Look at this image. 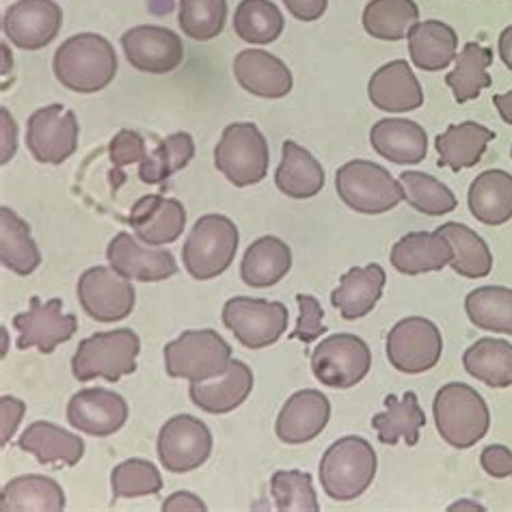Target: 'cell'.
<instances>
[{"label":"cell","mask_w":512,"mask_h":512,"mask_svg":"<svg viewBox=\"0 0 512 512\" xmlns=\"http://www.w3.org/2000/svg\"><path fill=\"white\" fill-rule=\"evenodd\" d=\"M290 16L301 22H316L325 16L329 0H284Z\"/></svg>","instance_id":"f5cc1de1"},{"label":"cell","mask_w":512,"mask_h":512,"mask_svg":"<svg viewBox=\"0 0 512 512\" xmlns=\"http://www.w3.org/2000/svg\"><path fill=\"white\" fill-rule=\"evenodd\" d=\"M253 370L245 361L232 359L223 374L208 381L191 383L188 396L195 407L210 415H225L236 411L253 392Z\"/></svg>","instance_id":"603a6c76"},{"label":"cell","mask_w":512,"mask_h":512,"mask_svg":"<svg viewBox=\"0 0 512 512\" xmlns=\"http://www.w3.org/2000/svg\"><path fill=\"white\" fill-rule=\"evenodd\" d=\"M109 156L115 169H124L132 163H143L147 156L145 139L134 130H119L109 145Z\"/></svg>","instance_id":"681fc988"},{"label":"cell","mask_w":512,"mask_h":512,"mask_svg":"<svg viewBox=\"0 0 512 512\" xmlns=\"http://www.w3.org/2000/svg\"><path fill=\"white\" fill-rule=\"evenodd\" d=\"M404 199L411 208L417 212L428 214V217H443V214H450L456 210L458 201L450 186L439 182L437 178L422 171H404L400 173Z\"/></svg>","instance_id":"ee69618b"},{"label":"cell","mask_w":512,"mask_h":512,"mask_svg":"<svg viewBox=\"0 0 512 512\" xmlns=\"http://www.w3.org/2000/svg\"><path fill=\"white\" fill-rule=\"evenodd\" d=\"M26 413V404L20 398L3 396L0 398V446H7L11 437L16 435V430Z\"/></svg>","instance_id":"f907efd6"},{"label":"cell","mask_w":512,"mask_h":512,"mask_svg":"<svg viewBox=\"0 0 512 512\" xmlns=\"http://www.w3.org/2000/svg\"><path fill=\"white\" fill-rule=\"evenodd\" d=\"M0 260L20 277H29L42 264V253L31 236V225L7 206L0 208Z\"/></svg>","instance_id":"d590c367"},{"label":"cell","mask_w":512,"mask_h":512,"mask_svg":"<svg viewBox=\"0 0 512 512\" xmlns=\"http://www.w3.org/2000/svg\"><path fill=\"white\" fill-rule=\"evenodd\" d=\"M454 260L450 242L437 232H411L402 236L392 247L389 262L402 275L437 273Z\"/></svg>","instance_id":"484cf974"},{"label":"cell","mask_w":512,"mask_h":512,"mask_svg":"<svg viewBox=\"0 0 512 512\" xmlns=\"http://www.w3.org/2000/svg\"><path fill=\"white\" fill-rule=\"evenodd\" d=\"M78 134V119L63 104H48L26 121V147L37 163H65L76 152Z\"/></svg>","instance_id":"4fadbf2b"},{"label":"cell","mask_w":512,"mask_h":512,"mask_svg":"<svg viewBox=\"0 0 512 512\" xmlns=\"http://www.w3.org/2000/svg\"><path fill=\"white\" fill-rule=\"evenodd\" d=\"M232 361L229 346L214 329L184 331L165 346V370L171 379L208 381L227 370Z\"/></svg>","instance_id":"ba28073f"},{"label":"cell","mask_w":512,"mask_h":512,"mask_svg":"<svg viewBox=\"0 0 512 512\" xmlns=\"http://www.w3.org/2000/svg\"><path fill=\"white\" fill-rule=\"evenodd\" d=\"M234 76L238 85L258 98L279 100L292 91V72L279 57L266 50H242L234 59Z\"/></svg>","instance_id":"cb8c5ba5"},{"label":"cell","mask_w":512,"mask_h":512,"mask_svg":"<svg viewBox=\"0 0 512 512\" xmlns=\"http://www.w3.org/2000/svg\"><path fill=\"white\" fill-rule=\"evenodd\" d=\"M420 18L413 0H370L363 9V29L374 39L400 42Z\"/></svg>","instance_id":"ab89813d"},{"label":"cell","mask_w":512,"mask_h":512,"mask_svg":"<svg viewBox=\"0 0 512 512\" xmlns=\"http://www.w3.org/2000/svg\"><path fill=\"white\" fill-rule=\"evenodd\" d=\"M335 188L344 204L361 214H383L404 199L402 184L372 160H350L335 173Z\"/></svg>","instance_id":"52a82bcc"},{"label":"cell","mask_w":512,"mask_h":512,"mask_svg":"<svg viewBox=\"0 0 512 512\" xmlns=\"http://www.w3.org/2000/svg\"><path fill=\"white\" fill-rule=\"evenodd\" d=\"M372 368V350L353 333H335L312 353V372L331 389H350L366 379Z\"/></svg>","instance_id":"30bf717a"},{"label":"cell","mask_w":512,"mask_h":512,"mask_svg":"<svg viewBox=\"0 0 512 512\" xmlns=\"http://www.w3.org/2000/svg\"><path fill=\"white\" fill-rule=\"evenodd\" d=\"M117 55L109 39L80 33L59 46L52 70L63 87L76 93H98L117 76Z\"/></svg>","instance_id":"6da1fadb"},{"label":"cell","mask_w":512,"mask_h":512,"mask_svg":"<svg viewBox=\"0 0 512 512\" xmlns=\"http://www.w3.org/2000/svg\"><path fill=\"white\" fill-rule=\"evenodd\" d=\"M465 312L482 331L512 335V288L482 286L471 290L465 299Z\"/></svg>","instance_id":"b9f144b4"},{"label":"cell","mask_w":512,"mask_h":512,"mask_svg":"<svg viewBox=\"0 0 512 512\" xmlns=\"http://www.w3.org/2000/svg\"><path fill=\"white\" fill-rule=\"evenodd\" d=\"M165 512H182V510H208V506L201 502V497H197L195 493H188V491H178L169 495L165 504H163Z\"/></svg>","instance_id":"db71d44e"},{"label":"cell","mask_w":512,"mask_h":512,"mask_svg":"<svg viewBox=\"0 0 512 512\" xmlns=\"http://www.w3.org/2000/svg\"><path fill=\"white\" fill-rule=\"evenodd\" d=\"M467 204L474 219L482 225L497 227L512 219V173L489 169L471 182Z\"/></svg>","instance_id":"f546056e"},{"label":"cell","mask_w":512,"mask_h":512,"mask_svg":"<svg viewBox=\"0 0 512 512\" xmlns=\"http://www.w3.org/2000/svg\"><path fill=\"white\" fill-rule=\"evenodd\" d=\"M13 329H18V348H37L39 353L50 355L57 346L70 342L78 329L76 314H63L61 299H50L42 303L33 296L31 307L13 318Z\"/></svg>","instance_id":"9a60e30c"},{"label":"cell","mask_w":512,"mask_h":512,"mask_svg":"<svg viewBox=\"0 0 512 512\" xmlns=\"http://www.w3.org/2000/svg\"><path fill=\"white\" fill-rule=\"evenodd\" d=\"M78 303L98 322H119L132 314L137 303L130 279L111 266H93L78 279Z\"/></svg>","instance_id":"7c38bea8"},{"label":"cell","mask_w":512,"mask_h":512,"mask_svg":"<svg viewBox=\"0 0 512 512\" xmlns=\"http://www.w3.org/2000/svg\"><path fill=\"white\" fill-rule=\"evenodd\" d=\"M331 420V402L318 389L292 394L277 415L275 433L288 446L314 441Z\"/></svg>","instance_id":"d6986e66"},{"label":"cell","mask_w":512,"mask_h":512,"mask_svg":"<svg viewBox=\"0 0 512 512\" xmlns=\"http://www.w3.org/2000/svg\"><path fill=\"white\" fill-rule=\"evenodd\" d=\"M275 184L284 195L292 199H312L325 188V169L294 141L281 145V163L275 171Z\"/></svg>","instance_id":"f1b7e54d"},{"label":"cell","mask_w":512,"mask_h":512,"mask_svg":"<svg viewBox=\"0 0 512 512\" xmlns=\"http://www.w3.org/2000/svg\"><path fill=\"white\" fill-rule=\"evenodd\" d=\"M510 156H512V147H510Z\"/></svg>","instance_id":"91938a15"},{"label":"cell","mask_w":512,"mask_h":512,"mask_svg":"<svg viewBox=\"0 0 512 512\" xmlns=\"http://www.w3.org/2000/svg\"><path fill=\"white\" fill-rule=\"evenodd\" d=\"M63 9L55 0H18L3 16V33L20 50H42L57 39Z\"/></svg>","instance_id":"2e32d148"},{"label":"cell","mask_w":512,"mask_h":512,"mask_svg":"<svg viewBox=\"0 0 512 512\" xmlns=\"http://www.w3.org/2000/svg\"><path fill=\"white\" fill-rule=\"evenodd\" d=\"M368 98L379 111L409 113L424 104V89L409 61L396 59L379 67L368 83Z\"/></svg>","instance_id":"7402d4cb"},{"label":"cell","mask_w":512,"mask_h":512,"mask_svg":"<svg viewBox=\"0 0 512 512\" xmlns=\"http://www.w3.org/2000/svg\"><path fill=\"white\" fill-rule=\"evenodd\" d=\"M3 115V165H7L9 160L16 154V137H18V128H16V121L9 115L7 109L0 111Z\"/></svg>","instance_id":"11a10c76"},{"label":"cell","mask_w":512,"mask_h":512,"mask_svg":"<svg viewBox=\"0 0 512 512\" xmlns=\"http://www.w3.org/2000/svg\"><path fill=\"white\" fill-rule=\"evenodd\" d=\"M480 465L491 478H512V450L500 446V443H493V446H487L482 450Z\"/></svg>","instance_id":"816d5d0a"},{"label":"cell","mask_w":512,"mask_h":512,"mask_svg":"<svg viewBox=\"0 0 512 512\" xmlns=\"http://www.w3.org/2000/svg\"><path fill=\"white\" fill-rule=\"evenodd\" d=\"M3 512H61L65 510V493L52 478L29 474L9 480L0 495Z\"/></svg>","instance_id":"e575fe53"},{"label":"cell","mask_w":512,"mask_h":512,"mask_svg":"<svg viewBox=\"0 0 512 512\" xmlns=\"http://www.w3.org/2000/svg\"><path fill=\"white\" fill-rule=\"evenodd\" d=\"M195 156V141L188 132H175L163 139L156 150L145 156L139 169V178L145 184H163L171 175L182 171Z\"/></svg>","instance_id":"7bdbcfd3"},{"label":"cell","mask_w":512,"mask_h":512,"mask_svg":"<svg viewBox=\"0 0 512 512\" xmlns=\"http://www.w3.org/2000/svg\"><path fill=\"white\" fill-rule=\"evenodd\" d=\"M296 305H299V322H296V329L288 338L303 344H314L327 331V327L322 325L325 309H322L320 301L312 294H296Z\"/></svg>","instance_id":"c3c4849f"},{"label":"cell","mask_w":512,"mask_h":512,"mask_svg":"<svg viewBox=\"0 0 512 512\" xmlns=\"http://www.w3.org/2000/svg\"><path fill=\"white\" fill-rule=\"evenodd\" d=\"M463 368L484 385L506 389L512 385V344L497 338H482L465 350Z\"/></svg>","instance_id":"f35d334b"},{"label":"cell","mask_w":512,"mask_h":512,"mask_svg":"<svg viewBox=\"0 0 512 512\" xmlns=\"http://www.w3.org/2000/svg\"><path fill=\"white\" fill-rule=\"evenodd\" d=\"M121 48L134 70L145 74H169L184 61L182 37L165 26H134L121 35Z\"/></svg>","instance_id":"e0dca14e"},{"label":"cell","mask_w":512,"mask_h":512,"mask_svg":"<svg viewBox=\"0 0 512 512\" xmlns=\"http://www.w3.org/2000/svg\"><path fill=\"white\" fill-rule=\"evenodd\" d=\"M227 20V0H180V29L195 42L219 37Z\"/></svg>","instance_id":"bcb514c9"},{"label":"cell","mask_w":512,"mask_h":512,"mask_svg":"<svg viewBox=\"0 0 512 512\" xmlns=\"http://www.w3.org/2000/svg\"><path fill=\"white\" fill-rule=\"evenodd\" d=\"M128 223L147 247H163L178 240L186 225V210L178 199L163 195L141 197L132 206Z\"/></svg>","instance_id":"44dd1931"},{"label":"cell","mask_w":512,"mask_h":512,"mask_svg":"<svg viewBox=\"0 0 512 512\" xmlns=\"http://www.w3.org/2000/svg\"><path fill=\"white\" fill-rule=\"evenodd\" d=\"M67 422L91 437H111L128 422V402L111 389H80L67 404Z\"/></svg>","instance_id":"ac0fdd59"},{"label":"cell","mask_w":512,"mask_h":512,"mask_svg":"<svg viewBox=\"0 0 512 512\" xmlns=\"http://www.w3.org/2000/svg\"><path fill=\"white\" fill-rule=\"evenodd\" d=\"M465 504H454V506H450V510H461V508H471V510H484L482 506H478V504H467V500H463Z\"/></svg>","instance_id":"680465c9"},{"label":"cell","mask_w":512,"mask_h":512,"mask_svg":"<svg viewBox=\"0 0 512 512\" xmlns=\"http://www.w3.org/2000/svg\"><path fill=\"white\" fill-rule=\"evenodd\" d=\"M495 139V132L478 121H463V124H452L448 130L435 139V147L439 152V167H448L452 171L476 167L489 143Z\"/></svg>","instance_id":"4dcf8cb0"},{"label":"cell","mask_w":512,"mask_h":512,"mask_svg":"<svg viewBox=\"0 0 512 512\" xmlns=\"http://www.w3.org/2000/svg\"><path fill=\"white\" fill-rule=\"evenodd\" d=\"M437 234L446 238L454 249L452 271L467 279L489 277L493 271V255L487 242L474 229L463 223H443L437 227Z\"/></svg>","instance_id":"8d00e7d4"},{"label":"cell","mask_w":512,"mask_h":512,"mask_svg":"<svg viewBox=\"0 0 512 512\" xmlns=\"http://www.w3.org/2000/svg\"><path fill=\"white\" fill-rule=\"evenodd\" d=\"M113 500H132V497L156 495L163 491V476L154 463L145 458H130L119 463L111 474Z\"/></svg>","instance_id":"7dc6e473"},{"label":"cell","mask_w":512,"mask_h":512,"mask_svg":"<svg viewBox=\"0 0 512 512\" xmlns=\"http://www.w3.org/2000/svg\"><path fill=\"white\" fill-rule=\"evenodd\" d=\"M271 493L275 508L279 512H318V495L314 489V480L307 471L290 469L275 471L271 478Z\"/></svg>","instance_id":"f6af8a7d"},{"label":"cell","mask_w":512,"mask_h":512,"mask_svg":"<svg viewBox=\"0 0 512 512\" xmlns=\"http://www.w3.org/2000/svg\"><path fill=\"white\" fill-rule=\"evenodd\" d=\"M290 312L284 303L234 296L223 307V325L251 350L275 344L286 333Z\"/></svg>","instance_id":"9c48e42d"},{"label":"cell","mask_w":512,"mask_h":512,"mask_svg":"<svg viewBox=\"0 0 512 512\" xmlns=\"http://www.w3.org/2000/svg\"><path fill=\"white\" fill-rule=\"evenodd\" d=\"M286 29L284 13L271 0H240L234 31L247 44H273Z\"/></svg>","instance_id":"60d3db41"},{"label":"cell","mask_w":512,"mask_h":512,"mask_svg":"<svg viewBox=\"0 0 512 512\" xmlns=\"http://www.w3.org/2000/svg\"><path fill=\"white\" fill-rule=\"evenodd\" d=\"M240 234L232 219L223 214H206L188 234L182 247L184 268L193 279L208 281L223 275L232 266Z\"/></svg>","instance_id":"5b68a950"},{"label":"cell","mask_w":512,"mask_h":512,"mask_svg":"<svg viewBox=\"0 0 512 512\" xmlns=\"http://www.w3.org/2000/svg\"><path fill=\"white\" fill-rule=\"evenodd\" d=\"M409 55L417 70L441 72L456 59L458 35L450 24L439 20L415 22L407 35Z\"/></svg>","instance_id":"1f68e13d"},{"label":"cell","mask_w":512,"mask_h":512,"mask_svg":"<svg viewBox=\"0 0 512 512\" xmlns=\"http://www.w3.org/2000/svg\"><path fill=\"white\" fill-rule=\"evenodd\" d=\"M271 150L260 128L249 121L229 124L214 147V167L236 188L258 184L266 178Z\"/></svg>","instance_id":"8992f818"},{"label":"cell","mask_w":512,"mask_h":512,"mask_svg":"<svg viewBox=\"0 0 512 512\" xmlns=\"http://www.w3.org/2000/svg\"><path fill=\"white\" fill-rule=\"evenodd\" d=\"M18 446L42 465L74 467L85 456V441L52 422H33L22 433Z\"/></svg>","instance_id":"83f0119b"},{"label":"cell","mask_w":512,"mask_h":512,"mask_svg":"<svg viewBox=\"0 0 512 512\" xmlns=\"http://www.w3.org/2000/svg\"><path fill=\"white\" fill-rule=\"evenodd\" d=\"M493 104L497 113H500V117L506 121L508 126H512V91L508 93H500V96L493 98Z\"/></svg>","instance_id":"6f0895ef"},{"label":"cell","mask_w":512,"mask_h":512,"mask_svg":"<svg viewBox=\"0 0 512 512\" xmlns=\"http://www.w3.org/2000/svg\"><path fill=\"white\" fill-rule=\"evenodd\" d=\"M424 426L426 413L413 392H407L402 398L387 396L385 411L372 417V428L385 446H396L400 439L407 441V446H417L420 443V430Z\"/></svg>","instance_id":"836d02e7"},{"label":"cell","mask_w":512,"mask_h":512,"mask_svg":"<svg viewBox=\"0 0 512 512\" xmlns=\"http://www.w3.org/2000/svg\"><path fill=\"white\" fill-rule=\"evenodd\" d=\"M387 359L398 372L424 374L433 370L443 355L441 331L422 316L402 318L387 333Z\"/></svg>","instance_id":"8fae6325"},{"label":"cell","mask_w":512,"mask_h":512,"mask_svg":"<svg viewBox=\"0 0 512 512\" xmlns=\"http://www.w3.org/2000/svg\"><path fill=\"white\" fill-rule=\"evenodd\" d=\"M379 458L363 437H342L322 454L320 484L331 500L353 502L370 489Z\"/></svg>","instance_id":"7a4b0ae2"},{"label":"cell","mask_w":512,"mask_h":512,"mask_svg":"<svg viewBox=\"0 0 512 512\" xmlns=\"http://www.w3.org/2000/svg\"><path fill=\"white\" fill-rule=\"evenodd\" d=\"M493 63V50L480 46L478 42H469L456 55L454 70L446 76V85L452 89L454 100L458 104H467L480 96L482 89L493 85L489 76V67Z\"/></svg>","instance_id":"74e56055"},{"label":"cell","mask_w":512,"mask_h":512,"mask_svg":"<svg viewBox=\"0 0 512 512\" xmlns=\"http://www.w3.org/2000/svg\"><path fill=\"white\" fill-rule=\"evenodd\" d=\"M141 338L132 329L96 333L78 344L72 357V372L78 381L104 379L117 383L137 372Z\"/></svg>","instance_id":"277c9868"},{"label":"cell","mask_w":512,"mask_h":512,"mask_svg":"<svg viewBox=\"0 0 512 512\" xmlns=\"http://www.w3.org/2000/svg\"><path fill=\"white\" fill-rule=\"evenodd\" d=\"M497 52H500L502 61L506 63L508 70L512 72V26H506L500 35V44H497Z\"/></svg>","instance_id":"9f6ffc18"},{"label":"cell","mask_w":512,"mask_h":512,"mask_svg":"<svg viewBox=\"0 0 512 512\" xmlns=\"http://www.w3.org/2000/svg\"><path fill=\"white\" fill-rule=\"evenodd\" d=\"M374 152L396 165H420L428 154L426 130L411 119H381L370 130Z\"/></svg>","instance_id":"d4e9b609"},{"label":"cell","mask_w":512,"mask_h":512,"mask_svg":"<svg viewBox=\"0 0 512 512\" xmlns=\"http://www.w3.org/2000/svg\"><path fill=\"white\" fill-rule=\"evenodd\" d=\"M433 415L441 439L456 450L474 448L489 433V404L467 383L443 385L433 400Z\"/></svg>","instance_id":"3957f363"},{"label":"cell","mask_w":512,"mask_h":512,"mask_svg":"<svg viewBox=\"0 0 512 512\" xmlns=\"http://www.w3.org/2000/svg\"><path fill=\"white\" fill-rule=\"evenodd\" d=\"M109 264L128 279L137 281H165L178 273V262L173 253L158 247H143L128 232H119L106 249Z\"/></svg>","instance_id":"ffe728a7"},{"label":"cell","mask_w":512,"mask_h":512,"mask_svg":"<svg viewBox=\"0 0 512 512\" xmlns=\"http://www.w3.org/2000/svg\"><path fill=\"white\" fill-rule=\"evenodd\" d=\"M387 275L381 264L355 266L342 277L340 286L331 294V305L340 309L344 320H357L368 316L381 301Z\"/></svg>","instance_id":"4316f807"},{"label":"cell","mask_w":512,"mask_h":512,"mask_svg":"<svg viewBox=\"0 0 512 512\" xmlns=\"http://www.w3.org/2000/svg\"><path fill=\"white\" fill-rule=\"evenodd\" d=\"M212 454L210 428L193 415H173L158 433V458L171 474H188Z\"/></svg>","instance_id":"5bb4252c"},{"label":"cell","mask_w":512,"mask_h":512,"mask_svg":"<svg viewBox=\"0 0 512 512\" xmlns=\"http://www.w3.org/2000/svg\"><path fill=\"white\" fill-rule=\"evenodd\" d=\"M292 268V249L277 236H262L247 249L240 277L251 288L277 286Z\"/></svg>","instance_id":"d6a6232c"}]
</instances>
